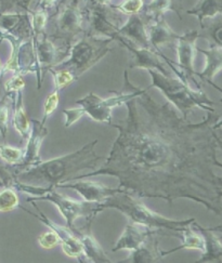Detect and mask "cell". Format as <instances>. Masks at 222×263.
<instances>
[{"mask_svg": "<svg viewBox=\"0 0 222 263\" xmlns=\"http://www.w3.org/2000/svg\"><path fill=\"white\" fill-rule=\"evenodd\" d=\"M125 105L126 118L109 125L118 130V137L104 165L68 181L112 176L119 187L138 197L161 198L169 204L188 198L220 214L222 178L213 171V166L222 167L211 127L218 119L215 112L191 124L170 103H157L147 90Z\"/></svg>", "mask_w": 222, "mask_h": 263, "instance_id": "cell-1", "label": "cell"}, {"mask_svg": "<svg viewBox=\"0 0 222 263\" xmlns=\"http://www.w3.org/2000/svg\"><path fill=\"white\" fill-rule=\"evenodd\" d=\"M98 140L84 145L82 148L53 159L40 161L37 165L25 168L16 174L12 175V179L21 183L55 187L58 184L68 181L73 175L85 169H97L98 161L102 160L103 157L96 154L95 146Z\"/></svg>", "mask_w": 222, "mask_h": 263, "instance_id": "cell-2", "label": "cell"}, {"mask_svg": "<svg viewBox=\"0 0 222 263\" xmlns=\"http://www.w3.org/2000/svg\"><path fill=\"white\" fill-rule=\"evenodd\" d=\"M140 198L141 197H133L128 192H120V193L109 196L102 203H99L96 207V214L98 215L99 212L105 209H115L125 215L130 222L169 232L170 236L175 237H177L179 232H182L195 222L194 218L182 221L168 219L147 208Z\"/></svg>", "mask_w": 222, "mask_h": 263, "instance_id": "cell-3", "label": "cell"}, {"mask_svg": "<svg viewBox=\"0 0 222 263\" xmlns=\"http://www.w3.org/2000/svg\"><path fill=\"white\" fill-rule=\"evenodd\" d=\"M147 72L152 78V85L147 89L155 87L160 90L168 102L181 112L184 119L188 120L189 114L194 108L216 112L213 108L214 102L201 89H192L189 84L179 77L175 78L170 75H165L156 69H149Z\"/></svg>", "mask_w": 222, "mask_h": 263, "instance_id": "cell-4", "label": "cell"}, {"mask_svg": "<svg viewBox=\"0 0 222 263\" xmlns=\"http://www.w3.org/2000/svg\"><path fill=\"white\" fill-rule=\"evenodd\" d=\"M9 186H12L14 190L18 192L31 195L32 197L26 200L27 203H29V201L44 200L53 204L65 219V226L73 231L77 229L75 226V222L77 219L86 218L95 220V218L97 217L96 207L98 203H90V201L86 200H74L72 198L60 194L55 190L57 187H45L24 184L13 179L10 181Z\"/></svg>", "mask_w": 222, "mask_h": 263, "instance_id": "cell-5", "label": "cell"}, {"mask_svg": "<svg viewBox=\"0 0 222 263\" xmlns=\"http://www.w3.org/2000/svg\"><path fill=\"white\" fill-rule=\"evenodd\" d=\"M112 42V38L98 37L86 33L70 47L68 57L53 68L67 69L78 79L112 50L109 48Z\"/></svg>", "mask_w": 222, "mask_h": 263, "instance_id": "cell-6", "label": "cell"}, {"mask_svg": "<svg viewBox=\"0 0 222 263\" xmlns=\"http://www.w3.org/2000/svg\"><path fill=\"white\" fill-rule=\"evenodd\" d=\"M125 85L122 92L117 93L114 97L102 99L94 92H90L87 96L76 100L75 103L80 107V112L83 115H88L90 118L98 123H104L107 125L112 124V109L123 104H126L128 101L136 99L144 93L146 90L135 87L130 83L128 77V70H125Z\"/></svg>", "mask_w": 222, "mask_h": 263, "instance_id": "cell-7", "label": "cell"}, {"mask_svg": "<svg viewBox=\"0 0 222 263\" xmlns=\"http://www.w3.org/2000/svg\"><path fill=\"white\" fill-rule=\"evenodd\" d=\"M53 40H62L63 48L69 50L78 38L87 33L85 28L86 12L79 7V0H61L52 15Z\"/></svg>", "mask_w": 222, "mask_h": 263, "instance_id": "cell-8", "label": "cell"}, {"mask_svg": "<svg viewBox=\"0 0 222 263\" xmlns=\"http://www.w3.org/2000/svg\"><path fill=\"white\" fill-rule=\"evenodd\" d=\"M88 6L85 10L86 21L88 22L87 33L98 37L112 38L118 33L119 24L117 22L116 10L112 6H104L95 0H87Z\"/></svg>", "mask_w": 222, "mask_h": 263, "instance_id": "cell-9", "label": "cell"}, {"mask_svg": "<svg viewBox=\"0 0 222 263\" xmlns=\"http://www.w3.org/2000/svg\"><path fill=\"white\" fill-rule=\"evenodd\" d=\"M38 211V215L34 214V212L29 211L23 207H20L22 208L24 211H26L27 214L34 216L35 218H37L40 222H43L44 224H46L48 228L52 229L54 231H57L60 237H61V247L64 254L69 257V258H73L78 260L80 263H88L86 254H85V249L84 246L82 244V241L78 238V236L76 235L75 232L73 230H70L68 227L66 226H60L54 223L53 221L50 220L44 212L38 208V206L36 205V201H29Z\"/></svg>", "mask_w": 222, "mask_h": 263, "instance_id": "cell-10", "label": "cell"}, {"mask_svg": "<svg viewBox=\"0 0 222 263\" xmlns=\"http://www.w3.org/2000/svg\"><path fill=\"white\" fill-rule=\"evenodd\" d=\"M198 38V30H190V32L179 36L176 48L178 55V66L181 74L183 76L184 83L190 85L192 82L198 89H201L194 77L196 75L194 70V59L197 51L196 40Z\"/></svg>", "mask_w": 222, "mask_h": 263, "instance_id": "cell-11", "label": "cell"}, {"mask_svg": "<svg viewBox=\"0 0 222 263\" xmlns=\"http://www.w3.org/2000/svg\"><path fill=\"white\" fill-rule=\"evenodd\" d=\"M114 40H116V42H118L134 54V59L131 61L129 68H143L146 70L156 69L165 75H170L164 64V61L167 59V57H165L163 53L155 51L152 48L137 47L118 34L114 37Z\"/></svg>", "mask_w": 222, "mask_h": 263, "instance_id": "cell-12", "label": "cell"}, {"mask_svg": "<svg viewBox=\"0 0 222 263\" xmlns=\"http://www.w3.org/2000/svg\"><path fill=\"white\" fill-rule=\"evenodd\" d=\"M34 40L40 77L44 80L46 72H49L50 68H53L64 61L68 57L69 50L64 48L60 49V47L54 44L53 39L46 33L34 38Z\"/></svg>", "mask_w": 222, "mask_h": 263, "instance_id": "cell-13", "label": "cell"}, {"mask_svg": "<svg viewBox=\"0 0 222 263\" xmlns=\"http://www.w3.org/2000/svg\"><path fill=\"white\" fill-rule=\"evenodd\" d=\"M57 189H70L78 192L79 195L82 196L83 200L90 201V203H102L106 198L114 194L120 193V192H127L122 187H109L100 182L87 181L86 179L76 180L68 182L67 183H60L55 186Z\"/></svg>", "mask_w": 222, "mask_h": 263, "instance_id": "cell-14", "label": "cell"}, {"mask_svg": "<svg viewBox=\"0 0 222 263\" xmlns=\"http://www.w3.org/2000/svg\"><path fill=\"white\" fill-rule=\"evenodd\" d=\"M154 234L166 235L167 233L163 230L152 229L142 224L129 222L126 226L122 236L116 241L115 246L112 248L113 252L118 250H129L130 252L142 246L144 242Z\"/></svg>", "mask_w": 222, "mask_h": 263, "instance_id": "cell-15", "label": "cell"}, {"mask_svg": "<svg viewBox=\"0 0 222 263\" xmlns=\"http://www.w3.org/2000/svg\"><path fill=\"white\" fill-rule=\"evenodd\" d=\"M48 135V129L45 124L42 123V120L33 119L32 120V133L29 138L27 139L26 148L24 151V156L21 164H18L14 167V173L16 174L25 168L37 165L42 161L40 158V147H42L43 141Z\"/></svg>", "mask_w": 222, "mask_h": 263, "instance_id": "cell-16", "label": "cell"}, {"mask_svg": "<svg viewBox=\"0 0 222 263\" xmlns=\"http://www.w3.org/2000/svg\"><path fill=\"white\" fill-rule=\"evenodd\" d=\"M147 33L151 47L159 53L163 47H176L180 36L170 28L164 15L149 20Z\"/></svg>", "mask_w": 222, "mask_h": 263, "instance_id": "cell-17", "label": "cell"}, {"mask_svg": "<svg viewBox=\"0 0 222 263\" xmlns=\"http://www.w3.org/2000/svg\"><path fill=\"white\" fill-rule=\"evenodd\" d=\"M149 22V21H147ZM147 22L143 13L129 15L127 21L118 28V35L141 48H152L147 33Z\"/></svg>", "mask_w": 222, "mask_h": 263, "instance_id": "cell-18", "label": "cell"}, {"mask_svg": "<svg viewBox=\"0 0 222 263\" xmlns=\"http://www.w3.org/2000/svg\"><path fill=\"white\" fill-rule=\"evenodd\" d=\"M86 224L82 228H77L74 232L78 238L82 241L85 249V254L88 262L91 263H110V260L104 249L99 244V241L95 238L91 232L92 219H86Z\"/></svg>", "mask_w": 222, "mask_h": 263, "instance_id": "cell-19", "label": "cell"}, {"mask_svg": "<svg viewBox=\"0 0 222 263\" xmlns=\"http://www.w3.org/2000/svg\"><path fill=\"white\" fill-rule=\"evenodd\" d=\"M177 237H179L181 240H182V244L174 249L161 250V255H163L164 258L166 256L174 254V252H177L178 250H182V249L198 250L201 252V254H204L206 251V240L204 235L192 226L187 228L182 232H179Z\"/></svg>", "mask_w": 222, "mask_h": 263, "instance_id": "cell-20", "label": "cell"}, {"mask_svg": "<svg viewBox=\"0 0 222 263\" xmlns=\"http://www.w3.org/2000/svg\"><path fill=\"white\" fill-rule=\"evenodd\" d=\"M206 58V64L203 72L196 73V76L203 82H213L214 77L222 70V48L218 46H210L209 49L197 48Z\"/></svg>", "mask_w": 222, "mask_h": 263, "instance_id": "cell-21", "label": "cell"}, {"mask_svg": "<svg viewBox=\"0 0 222 263\" xmlns=\"http://www.w3.org/2000/svg\"><path fill=\"white\" fill-rule=\"evenodd\" d=\"M192 227L198 230L206 240V251L201 254V258L197 262H222V242L216 235V232L210 228H203L195 222L192 223Z\"/></svg>", "mask_w": 222, "mask_h": 263, "instance_id": "cell-22", "label": "cell"}, {"mask_svg": "<svg viewBox=\"0 0 222 263\" xmlns=\"http://www.w3.org/2000/svg\"><path fill=\"white\" fill-rule=\"evenodd\" d=\"M13 99V127L22 140H26L32 133V121H29L23 103V90L11 96Z\"/></svg>", "mask_w": 222, "mask_h": 263, "instance_id": "cell-23", "label": "cell"}, {"mask_svg": "<svg viewBox=\"0 0 222 263\" xmlns=\"http://www.w3.org/2000/svg\"><path fill=\"white\" fill-rule=\"evenodd\" d=\"M147 240L138 249L131 251V254L127 258V260H123L122 262H131V263L163 262L164 257L161 255V250L158 248V241L153 240V242L149 244Z\"/></svg>", "mask_w": 222, "mask_h": 263, "instance_id": "cell-24", "label": "cell"}, {"mask_svg": "<svg viewBox=\"0 0 222 263\" xmlns=\"http://www.w3.org/2000/svg\"><path fill=\"white\" fill-rule=\"evenodd\" d=\"M182 0H151L149 4H146L143 8L144 16H147L149 20L164 15L168 11H175L179 18L182 20V15H181V9H182V5H181Z\"/></svg>", "mask_w": 222, "mask_h": 263, "instance_id": "cell-25", "label": "cell"}, {"mask_svg": "<svg viewBox=\"0 0 222 263\" xmlns=\"http://www.w3.org/2000/svg\"><path fill=\"white\" fill-rule=\"evenodd\" d=\"M187 13L196 16L200 26L205 20L222 14V0H198L193 8L187 10Z\"/></svg>", "mask_w": 222, "mask_h": 263, "instance_id": "cell-26", "label": "cell"}, {"mask_svg": "<svg viewBox=\"0 0 222 263\" xmlns=\"http://www.w3.org/2000/svg\"><path fill=\"white\" fill-rule=\"evenodd\" d=\"M199 37L207 39L210 46L222 48V14L205 20L203 25H200Z\"/></svg>", "mask_w": 222, "mask_h": 263, "instance_id": "cell-27", "label": "cell"}, {"mask_svg": "<svg viewBox=\"0 0 222 263\" xmlns=\"http://www.w3.org/2000/svg\"><path fill=\"white\" fill-rule=\"evenodd\" d=\"M20 208V200L12 186H7L0 191V212L12 211Z\"/></svg>", "mask_w": 222, "mask_h": 263, "instance_id": "cell-28", "label": "cell"}, {"mask_svg": "<svg viewBox=\"0 0 222 263\" xmlns=\"http://www.w3.org/2000/svg\"><path fill=\"white\" fill-rule=\"evenodd\" d=\"M31 14V23L34 32V38L39 37L46 33V26L49 21V11L43 9H36L29 12Z\"/></svg>", "mask_w": 222, "mask_h": 263, "instance_id": "cell-29", "label": "cell"}, {"mask_svg": "<svg viewBox=\"0 0 222 263\" xmlns=\"http://www.w3.org/2000/svg\"><path fill=\"white\" fill-rule=\"evenodd\" d=\"M49 72L51 73L53 77V84H54V89L58 91H61L68 87L69 85H72L75 83L76 80H78L72 72H69L67 69H54L51 68L49 69Z\"/></svg>", "mask_w": 222, "mask_h": 263, "instance_id": "cell-30", "label": "cell"}, {"mask_svg": "<svg viewBox=\"0 0 222 263\" xmlns=\"http://www.w3.org/2000/svg\"><path fill=\"white\" fill-rule=\"evenodd\" d=\"M24 156V151L17 147H13L10 145H0V158H2L5 163L16 166L21 164Z\"/></svg>", "mask_w": 222, "mask_h": 263, "instance_id": "cell-31", "label": "cell"}, {"mask_svg": "<svg viewBox=\"0 0 222 263\" xmlns=\"http://www.w3.org/2000/svg\"><path fill=\"white\" fill-rule=\"evenodd\" d=\"M144 6L145 5L143 0H124V3L117 6H112V8H114L116 11L123 14L133 15L142 12Z\"/></svg>", "mask_w": 222, "mask_h": 263, "instance_id": "cell-32", "label": "cell"}, {"mask_svg": "<svg viewBox=\"0 0 222 263\" xmlns=\"http://www.w3.org/2000/svg\"><path fill=\"white\" fill-rule=\"evenodd\" d=\"M51 231L46 232V233L39 235L38 237V244L43 249L49 250L52 249L59 244H61V237H60L57 231L50 229Z\"/></svg>", "mask_w": 222, "mask_h": 263, "instance_id": "cell-33", "label": "cell"}, {"mask_svg": "<svg viewBox=\"0 0 222 263\" xmlns=\"http://www.w3.org/2000/svg\"><path fill=\"white\" fill-rule=\"evenodd\" d=\"M59 101H60V91L58 90H53L51 93H50L46 101H45V105H44V114H43V119L42 123L46 125L47 119L49 118V116L53 114L54 110L58 108L59 105Z\"/></svg>", "mask_w": 222, "mask_h": 263, "instance_id": "cell-34", "label": "cell"}, {"mask_svg": "<svg viewBox=\"0 0 222 263\" xmlns=\"http://www.w3.org/2000/svg\"><path fill=\"white\" fill-rule=\"evenodd\" d=\"M31 3L32 0H0V12H12L14 8H20L24 12H31Z\"/></svg>", "mask_w": 222, "mask_h": 263, "instance_id": "cell-35", "label": "cell"}, {"mask_svg": "<svg viewBox=\"0 0 222 263\" xmlns=\"http://www.w3.org/2000/svg\"><path fill=\"white\" fill-rule=\"evenodd\" d=\"M25 87V82L23 79V75L14 74L11 78L8 79L5 84V92L6 97H11L18 91L23 90Z\"/></svg>", "mask_w": 222, "mask_h": 263, "instance_id": "cell-36", "label": "cell"}, {"mask_svg": "<svg viewBox=\"0 0 222 263\" xmlns=\"http://www.w3.org/2000/svg\"><path fill=\"white\" fill-rule=\"evenodd\" d=\"M8 123H9V109L4 103L0 104V136L6 139L8 134Z\"/></svg>", "mask_w": 222, "mask_h": 263, "instance_id": "cell-37", "label": "cell"}, {"mask_svg": "<svg viewBox=\"0 0 222 263\" xmlns=\"http://www.w3.org/2000/svg\"><path fill=\"white\" fill-rule=\"evenodd\" d=\"M63 114L65 115V128L73 126L77 120H79L84 115L80 112V108H69L63 109Z\"/></svg>", "mask_w": 222, "mask_h": 263, "instance_id": "cell-38", "label": "cell"}, {"mask_svg": "<svg viewBox=\"0 0 222 263\" xmlns=\"http://www.w3.org/2000/svg\"><path fill=\"white\" fill-rule=\"evenodd\" d=\"M60 2H61V0H38L36 9H43L46 10V11H49V10L53 8L54 6L58 7Z\"/></svg>", "mask_w": 222, "mask_h": 263, "instance_id": "cell-39", "label": "cell"}, {"mask_svg": "<svg viewBox=\"0 0 222 263\" xmlns=\"http://www.w3.org/2000/svg\"><path fill=\"white\" fill-rule=\"evenodd\" d=\"M0 177H2L3 180L5 181L6 185H8V182H10V180H11V178L8 177V173H6V171L2 168H0Z\"/></svg>", "mask_w": 222, "mask_h": 263, "instance_id": "cell-40", "label": "cell"}, {"mask_svg": "<svg viewBox=\"0 0 222 263\" xmlns=\"http://www.w3.org/2000/svg\"><path fill=\"white\" fill-rule=\"evenodd\" d=\"M96 3L100 4V5H104V6H109L110 3H112V0H95Z\"/></svg>", "mask_w": 222, "mask_h": 263, "instance_id": "cell-41", "label": "cell"}, {"mask_svg": "<svg viewBox=\"0 0 222 263\" xmlns=\"http://www.w3.org/2000/svg\"><path fill=\"white\" fill-rule=\"evenodd\" d=\"M207 84H209L210 86H213V87H214V88H215L216 90H218V91H219V92H221V93H222V88H220L219 86H217V85H216V84H215L214 82H208Z\"/></svg>", "mask_w": 222, "mask_h": 263, "instance_id": "cell-42", "label": "cell"}, {"mask_svg": "<svg viewBox=\"0 0 222 263\" xmlns=\"http://www.w3.org/2000/svg\"><path fill=\"white\" fill-rule=\"evenodd\" d=\"M215 138H216V140H217V143H218V145L221 147V149H222V140L215 134Z\"/></svg>", "mask_w": 222, "mask_h": 263, "instance_id": "cell-43", "label": "cell"}, {"mask_svg": "<svg viewBox=\"0 0 222 263\" xmlns=\"http://www.w3.org/2000/svg\"><path fill=\"white\" fill-rule=\"evenodd\" d=\"M4 74V68L2 66V62H0V76H2Z\"/></svg>", "mask_w": 222, "mask_h": 263, "instance_id": "cell-44", "label": "cell"}]
</instances>
